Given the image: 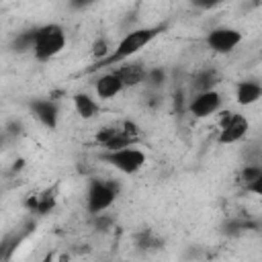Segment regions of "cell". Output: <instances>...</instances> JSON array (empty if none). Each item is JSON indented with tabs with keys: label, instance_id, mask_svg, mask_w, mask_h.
<instances>
[{
	"label": "cell",
	"instance_id": "1",
	"mask_svg": "<svg viewBox=\"0 0 262 262\" xmlns=\"http://www.w3.org/2000/svg\"><path fill=\"white\" fill-rule=\"evenodd\" d=\"M164 29H166V25H156V27H143V29H133V31H129V33L117 43V47L108 53V57H104V59H100V61H94V63L86 70V74H92V72L102 70V68H111V66H115V63H119V61H123V59H127V57H131V55H135V53L141 51L145 45H149Z\"/></svg>",
	"mask_w": 262,
	"mask_h": 262
},
{
	"label": "cell",
	"instance_id": "2",
	"mask_svg": "<svg viewBox=\"0 0 262 262\" xmlns=\"http://www.w3.org/2000/svg\"><path fill=\"white\" fill-rule=\"evenodd\" d=\"M66 45V33L59 25L49 23L43 27L35 29V47H33V55L37 61H49L51 57H55Z\"/></svg>",
	"mask_w": 262,
	"mask_h": 262
},
{
	"label": "cell",
	"instance_id": "3",
	"mask_svg": "<svg viewBox=\"0 0 262 262\" xmlns=\"http://www.w3.org/2000/svg\"><path fill=\"white\" fill-rule=\"evenodd\" d=\"M119 196V184L113 180H92L90 188H88V196H86V209L92 215H100L102 211H106L115 199Z\"/></svg>",
	"mask_w": 262,
	"mask_h": 262
},
{
	"label": "cell",
	"instance_id": "4",
	"mask_svg": "<svg viewBox=\"0 0 262 262\" xmlns=\"http://www.w3.org/2000/svg\"><path fill=\"white\" fill-rule=\"evenodd\" d=\"M100 160L111 164L113 168H117L123 174H135L143 168L145 154L137 147H125V149H117V151H104L100 156Z\"/></svg>",
	"mask_w": 262,
	"mask_h": 262
},
{
	"label": "cell",
	"instance_id": "5",
	"mask_svg": "<svg viewBox=\"0 0 262 262\" xmlns=\"http://www.w3.org/2000/svg\"><path fill=\"white\" fill-rule=\"evenodd\" d=\"M248 119L239 113H223L221 115V131H219V143L229 145L239 141L248 131Z\"/></svg>",
	"mask_w": 262,
	"mask_h": 262
},
{
	"label": "cell",
	"instance_id": "6",
	"mask_svg": "<svg viewBox=\"0 0 262 262\" xmlns=\"http://www.w3.org/2000/svg\"><path fill=\"white\" fill-rule=\"evenodd\" d=\"M242 43V33L237 29H229V27H219L213 29L207 35V45L211 51L215 53H229L233 51L237 45Z\"/></svg>",
	"mask_w": 262,
	"mask_h": 262
},
{
	"label": "cell",
	"instance_id": "7",
	"mask_svg": "<svg viewBox=\"0 0 262 262\" xmlns=\"http://www.w3.org/2000/svg\"><path fill=\"white\" fill-rule=\"evenodd\" d=\"M221 108V94L217 90H211V92H201V94H194L190 104H188V111L192 117L196 119H205V117H211L213 113H217Z\"/></svg>",
	"mask_w": 262,
	"mask_h": 262
},
{
	"label": "cell",
	"instance_id": "8",
	"mask_svg": "<svg viewBox=\"0 0 262 262\" xmlns=\"http://www.w3.org/2000/svg\"><path fill=\"white\" fill-rule=\"evenodd\" d=\"M31 111L35 113V117L41 121V125H45L47 129H55L57 127V119H59V108L57 102L53 98H39L31 102Z\"/></svg>",
	"mask_w": 262,
	"mask_h": 262
},
{
	"label": "cell",
	"instance_id": "9",
	"mask_svg": "<svg viewBox=\"0 0 262 262\" xmlns=\"http://www.w3.org/2000/svg\"><path fill=\"white\" fill-rule=\"evenodd\" d=\"M262 98V84L254 80H244L235 86V100L242 106H250Z\"/></svg>",
	"mask_w": 262,
	"mask_h": 262
},
{
	"label": "cell",
	"instance_id": "10",
	"mask_svg": "<svg viewBox=\"0 0 262 262\" xmlns=\"http://www.w3.org/2000/svg\"><path fill=\"white\" fill-rule=\"evenodd\" d=\"M123 82L119 80V76L115 72H108V74H102L96 78V84H94V90L100 98H113L117 96L121 90H123Z\"/></svg>",
	"mask_w": 262,
	"mask_h": 262
},
{
	"label": "cell",
	"instance_id": "11",
	"mask_svg": "<svg viewBox=\"0 0 262 262\" xmlns=\"http://www.w3.org/2000/svg\"><path fill=\"white\" fill-rule=\"evenodd\" d=\"M115 74L119 76V80L123 82L125 88H133V86L145 82V76H147V72H145V68H143L141 63H127V66H121V68L115 70Z\"/></svg>",
	"mask_w": 262,
	"mask_h": 262
},
{
	"label": "cell",
	"instance_id": "12",
	"mask_svg": "<svg viewBox=\"0 0 262 262\" xmlns=\"http://www.w3.org/2000/svg\"><path fill=\"white\" fill-rule=\"evenodd\" d=\"M219 80H221L219 72L213 70V68H209V70H203V72H199V74L194 76L192 88H194L196 94H201V92H211V90H215V86L219 84Z\"/></svg>",
	"mask_w": 262,
	"mask_h": 262
},
{
	"label": "cell",
	"instance_id": "13",
	"mask_svg": "<svg viewBox=\"0 0 262 262\" xmlns=\"http://www.w3.org/2000/svg\"><path fill=\"white\" fill-rule=\"evenodd\" d=\"M74 106H76V113L82 117V119H92L94 115H98V104L92 96L88 94H82L78 92L74 96Z\"/></svg>",
	"mask_w": 262,
	"mask_h": 262
},
{
	"label": "cell",
	"instance_id": "14",
	"mask_svg": "<svg viewBox=\"0 0 262 262\" xmlns=\"http://www.w3.org/2000/svg\"><path fill=\"white\" fill-rule=\"evenodd\" d=\"M12 47L14 51L18 53H25V51H33L35 47V29L33 31H25V33H18L12 41Z\"/></svg>",
	"mask_w": 262,
	"mask_h": 262
},
{
	"label": "cell",
	"instance_id": "15",
	"mask_svg": "<svg viewBox=\"0 0 262 262\" xmlns=\"http://www.w3.org/2000/svg\"><path fill=\"white\" fill-rule=\"evenodd\" d=\"M260 176H262V166H260V164H246V168H244L242 174H239V182H242L244 188H246V186H250L252 182H256Z\"/></svg>",
	"mask_w": 262,
	"mask_h": 262
},
{
	"label": "cell",
	"instance_id": "16",
	"mask_svg": "<svg viewBox=\"0 0 262 262\" xmlns=\"http://www.w3.org/2000/svg\"><path fill=\"white\" fill-rule=\"evenodd\" d=\"M166 82V72L162 68H154V70H147V76H145V84L149 88H160L164 86Z\"/></svg>",
	"mask_w": 262,
	"mask_h": 262
},
{
	"label": "cell",
	"instance_id": "17",
	"mask_svg": "<svg viewBox=\"0 0 262 262\" xmlns=\"http://www.w3.org/2000/svg\"><path fill=\"white\" fill-rule=\"evenodd\" d=\"M92 55L96 57V61H100V59L108 57V45H106V41H104V39H98V41L94 43V47H92Z\"/></svg>",
	"mask_w": 262,
	"mask_h": 262
},
{
	"label": "cell",
	"instance_id": "18",
	"mask_svg": "<svg viewBox=\"0 0 262 262\" xmlns=\"http://www.w3.org/2000/svg\"><path fill=\"white\" fill-rule=\"evenodd\" d=\"M246 192H252V194H258V196H262V176H260L256 182H252L250 186H246Z\"/></svg>",
	"mask_w": 262,
	"mask_h": 262
},
{
	"label": "cell",
	"instance_id": "19",
	"mask_svg": "<svg viewBox=\"0 0 262 262\" xmlns=\"http://www.w3.org/2000/svg\"><path fill=\"white\" fill-rule=\"evenodd\" d=\"M41 262H53V254H51V252H49V254H45Z\"/></svg>",
	"mask_w": 262,
	"mask_h": 262
}]
</instances>
